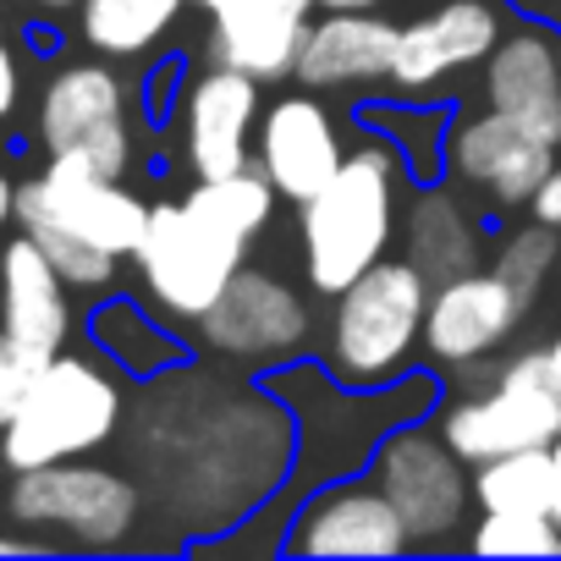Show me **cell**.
<instances>
[{"label":"cell","instance_id":"cell-1","mask_svg":"<svg viewBox=\"0 0 561 561\" xmlns=\"http://www.w3.org/2000/svg\"><path fill=\"white\" fill-rule=\"evenodd\" d=\"M18 220L67 275V287H105L116 259L138 253L149 204H138L83 154H50L45 176L18 187Z\"/></svg>","mask_w":561,"mask_h":561},{"label":"cell","instance_id":"cell-2","mask_svg":"<svg viewBox=\"0 0 561 561\" xmlns=\"http://www.w3.org/2000/svg\"><path fill=\"white\" fill-rule=\"evenodd\" d=\"M391 209H397V160L386 149L347 154L342 171L298 209L309 280L320 293L342 298L369 264H380L391 242Z\"/></svg>","mask_w":561,"mask_h":561},{"label":"cell","instance_id":"cell-3","mask_svg":"<svg viewBox=\"0 0 561 561\" xmlns=\"http://www.w3.org/2000/svg\"><path fill=\"white\" fill-rule=\"evenodd\" d=\"M116 419H122L116 380L83 358L56 353L50 364H39L28 375L18 413L0 424V457L12 462V473L45 468V462H72V457L105 446Z\"/></svg>","mask_w":561,"mask_h":561},{"label":"cell","instance_id":"cell-4","mask_svg":"<svg viewBox=\"0 0 561 561\" xmlns=\"http://www.w3.org/2000/svg\"><path fill=\"white\" fill-rule=\"evenodd\" d=\"M242 248L248 237L220 226L209 209H198L193 198L182 204H154L149 209V231L138 242V270L149 298L176 314V320H204L215 309V298L231 287V275L242 270Z\"/></svg>","mask_w":561,"mask_h":561},{"label":"cell","instance_id":"cell-5","mask_svg":"<svg viewBox=\"0 0 561 561\" xmlns=\"http://www.w3.org/2000/svg\"><path fill=\"white\" fill-rule=\"evenodd\" d=\"M424 314H430V275L413 259L369 264L342 293L336 325H331V358L342 380L369 386V380L397 375L424 331Z\"/></svg>","mask_w":561,"mask_h":561},{"label":"cell","instance_id":"cell-6","mask_svg":"<svg viewBox=\"0 0 561 561\" xmlns=\"http://www.w3.org/2000/svg\"><path fill=\"white\" fill-rule=\"evenodd\" d=\"M12 517L34 534H56L67 545H122L138 523V490L111 473V468H89V462H45V468H23L12 484Z\"/></svg>","mask_w":561,"mask_h":561},{"label":"cell","instance_id":"cell-7","mask_svg":"<svg viewBox=\"0 0 561 561\" xmlns=\"http://www.w3.org/2000/svg\"><path fill=\"white\" fill-rule=\"evenodd\" d=\"M440 435L451 440V451L462 462H490V457H506V451L550 446L561 435V397L545 375V353L506 364V375L495 380L490 397L457 402L446 413Z\"/></svg>","mask_w":561,"mask_h":561},{"label":"cell","instance_id":"cell-8","mask_svg":"<svg viewBox=\"0 0 561 561\" xmlns=\"http://www.w3.org/2000/svg\"><path fill=\"white\" fill-rule=\"evenodd\" d=\"M375 484L402 512L408 539L435 545V539L457 534L462 506H468V479H462V457L451 451L446 435L440 440L424 435V430L391 435L375 457Z\"/></svg>","mask_w":561,"mask_h":561},{"label":"cell","instance_id":"cell-9","mask_svg":"<svg viewBox=\"0 0 561 561\" xmlns=\"http://www.w3.org/2000/svg\"><path fill=\"white\" fill-rule=\"evenodd\" d=\"M39 138L50 154H83L105 176L127 171V100L105 67H67L39 105Z\"/></svg>","mask_w":561,"mask_h":561},{"label":"cell","instance_id":"cell-10","mask_svg":"<svg viewBox=\"0 0 561 561\" xmlns=\"http://www.w3.org/2000/svg\"><path fill=\"white\" fill-rule=\"evenodd\" d=\"M204 342L231 358H287L309 336V309L304 298L275 275L237 270L231 287L215 298V309L198 320Z\"/></svg>","mask_w":561,"mask_h":561},{"label":"cell","instance_id":"cell-11","mask_svg":"<svg viewBox=\"0 0 561 561\" xmlns=\"http://www.w3.org/2000/svg\"><path fill=\"white\" fill-rule=\"evenodd\" d=\"M67 275L50 264V253L23 231L7 253H0V331H7L12 353L39 369L61 353L67 342Z\"/></svg>","mask_w":561,"mask_h":561},{"label":"cell","instance_id":"cell-12","mask_svg":"<svg viewBox=\"0 0 561 561\" xmlns=\"http://www.w3.org/2000/svg\"><path fill=\"white\" fill-rule=\"evenodd\" d=\"M193 7H204L215 23L209 34L215 61L270 83L280 72H293L314 0H193Z\"/></svg>","mask_w":561,"mask_h":561},{"label":"cell","instance_id":"cell-13","mask_svg":"<svg viewBox=\"0 0 561 561\" xmlns=\"http://www.w3.org/2000/svg\"><path fill=\"white\" fill-rule=\"evenodd\" d=\"M523 298L506 287L495 270H468L440 280V293L430 298L424 314V347L446 364H473L484 358L495 342L512 336V325L523 320Z\"/></svg>","mask_w":561,"mask_h":561},{"label":"cell","instance_id":"cell-14","mask_svg":"<svg viewBox=\"0 0 561 561\" xmlns=\"http://www.w3.org/2000/svg\"><path fill=\"white\" fill-rule=\"evenodd\" d=\"M550 149L539 133H528L523 122L490 111V116H473L451 133V165L462 182L484 187L490 198L501 204H534V193L545 187V176L556 171L550 165Z\"/></svg>","mask_w":561,"mask_h":561},{"label":"cell","instance_id":"cell-15","mask_svg":"<svg viewBox=\"0 0 561 561\" xmlns=\"http://www.w3.org/2000/svg\"><path fill=\"white\" fill-rule=\"evenodd\" d=\"M342 144H336V127L331 116L293 94V100H275L264 111V127H259V171L275 182V193H287L293 204H309L336 171H342Z\"/></svg>","mask_w":561,"mask_h":561},{"label":"cell","instance_id":"cell-16","mask_svg":"<svg viewBox=\"0 0 561 561\" xmlns=\"http://www.w3.org/2000/svg\"><path fill=\"white\" fill-rule=\"evenodd\" d=\"M501 45L495 7L484 0H446L440 12L397 28V56H391V83L397 89H430L457 67H473Z\"/></svg>","mask_w":561,"mask_h":561},{"label":"cell","instance_id":"cell-17","mask_svg":"<svg viewBox=\"0 0 561 561\" xmlns=\"http://www.w3.org/2000/svg\"><path fill=\"white\" fill-rule=\"evenodd\" d=\"M259 111V78L215 67L187 94V160L198 176H231L248 165V127Z\"/></svg>","mask_w":561,"mask_h":561},{"label":"cell","instance_id":"cell-18","mask_svg":"<svg viewBox=\"0 0 561 561\" xmlns=\"http://www.w3.org/2000/svg\"><path fill=\"white\" fill-rule=\"evenodd\" d=\"M490 111L561 144V50L545 34H512L490 50Z\"/></svg>","mask_w":561,"mask_h":561},{"label":"cell","instance_id":"cell-19","mask_svg":"<svg viewBox=\"0 0 561 561\" xmlns=\"http://www.w3.org/2000/svg\"><path fill=\"white\" fill-rule=\"evenodd\" d=\"M397 56V28L369 18V12H331L325 23H309L293 78L309 89H347V83H375L391 78Z\"/></svg>","mask_w":561,"mask_h":561},{"label":"cell","instance_id":"cell-20","mask_svg":"<svg viewBox=\"0 0 561 561\" xmlns=\"http://www.w3.org/2000/svg\"><path fill=\"white\" fill-rule=\"evenodd\" d=\"M408 545L402 512L386 490H331L298 523L304 556H397Z\"/></svg>","mask_w":561,"mask_h":561},{"label":"cell","instance_id":"cell-21","mask_svg":"<svg viewBox=\"0 0 561 561\" xmlns=\"http://www.w3.org/2000/svg\"><path fill=\"white\" fill-rule=\"evenodd\" d=\"M408 253L424 275L451 280L473 270V226L446 193H424L408 215Z\"/></svg>","mask_w":561,"mask_h":561},{"label":"cell","instance_id":"cell-22","mask_svg":"<svg viewBox=\"0 0 561 561\" xmlns=\"http://www.w3.org/2000/svg\"><path fill=\"white\" fill-rule=\"evenodd\" d=\"M187 0H83V34L105 56L149 50Z\"/></svg>","mask_w":561,"mask_h":561},{"label":"cell","instance_id":"cell-23","mask_svg":"<svg viewBox=\"0 0 561 561\" xmlns=\"http://www.w3.org/2000/svg\"><path fill=\"white\" fill-rule=\"evenodd\" d=\"M479 506L484 512H550V446L506 451L479 462Z\"/></svg>","mask_w":561,"mask_h":561},{"label":"cell","instance_id":"cell-24","mask_svg":"<svg viewBox=\"0 0 561 561\" xmlns=\"http://www.w3.org/2000/svg\"><path fill=\"white\" fill-rule=\"evenodd\" d=\"M468 545L479 556H561V523L550 512H484Z\"/></svg>","mask_w":561,"mask_h":561},{"label":"cell","instance_id":"cell-25","mask_svg":"<svg viewBox=\"0 0 561 561\" xmlns=\"http://www.w3.org/2000/svg\"><path fill=\"white\" fill-rule=\"evenodd\" d=\"M556 226H528V231H512L506 237V248H501V259H495V275L506 280V287L523 298V304H534V293H539V280H545V270L556 264Z\"/></svg>","mask_w":561,"mask_h":561},{"label":"cell","instance_id":"cell-26","mask_svg":"<svg viewBox=\"0 0 561 561\" xmlns=\"http://www.w3.org/2000/svg\"><path fill=\"white\" fill-rule=\"evenodd\" d=\"M28 375H34V369L12 353L7 331H0V424L18 413V402H23V391H28Z\"/></svg>","mask_w":561,"mask_h":561},{"label":"cell","instance_id":"cell-27","mask_svg":"<svg viewBox=\"0 0 561 561\" xmlns=\"http://www.w3.org/2000/svg\"><path fill=\"white\" fill-rule=\"evenodd\" d=\"M534 215H539L545 226H556V231H561V165H556V171L545 176V187L534 193Z\"/></svg>","mask_w":561,"mask_h":561},{"label":"cell","instance_id":"cell-28","mask_svg":"<svg viewBox=\"0 0 561 561\" xmlns=\"http://www.w3.org/2000/svg\"><path fill=\"white\" fill-rule=\"evenodd\" d=\"M12 105H18V61L0 45V116H12Z\"/></svg>","mask_w":561,"mask_h":561},{"label":"cell","instance_id":"cell-29","mask_svg":"<svg viewBox=\"0 0 561 561\" xmlns=\"http://www.w3.org/2000/svg\"><path fill=\"white\" fill-rule=\"evenodd\" d=\"M550 517L561 523V435L550 440Z\"/></svg>","mask_w":561,"mask_h":561},{"label":"cell","instance_id":"cell-30","mask_svg":"<svg viewBox=\"0 0 561 561\" xmlns=\"http://www.w3.org/2000/svg\"><path fill=\"white\" fill-rule=\"evenodd\" d=\"M545 375H550V386H556V397H561V336L545 347Z\"/></svg>","mask_w":561,"mask_h":561},{"label":"cell","instance_id":"cell-31","mask_svg":"<svg viewBox=\"0 0 561 561\" xmlns=\"http://www.w3.org/2000/svg\"><path fill=\"white\" fill-rule=\"evenodd\" d=\"M314 7H325V12H369V7H380V0H314Z\"/></svg>","mask_w":561,"mask_h":561},{"label":"cell","instance_id":"cell-32","mask_svg":"<svg viewBox=\"0 0 561 561\" xmlns=\"http://www.w3.org/2000/svg\"><path fill=\"white\" fill-rule=\"evenodd\" d=\"M7 215H18V193H12L7 171H0V226H7Z\"/></svg>","mask_w":561,"mask_h":561},{"label":"cell","instance_id":"cell-33","mask_svg":"<svg viewBox=\"0 0 561 561\" xmlns=\"http://www.w3.org/2000/svg\"><path fill=\"white\" fill-rule=\"evenodd\" d=\"M23 550H39L34 539H7V534H0V556H23Z\"/></svg>","mask_w":561,"mask_h":561},{"label":"cell","instance_id":"cell-34","mask_svg":"<svg viewBox=\"0 0 561 561\" xmlns=\"http://www.w3.org/2000/svg\"><path fill=\"white\" fill-rule=\"evenodd\" d=\"M45 7H78V0H45Z\"/></svg>","mask_w":561,"mask_h":561}]
</instances>
